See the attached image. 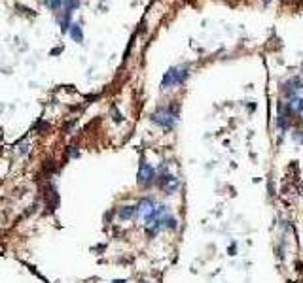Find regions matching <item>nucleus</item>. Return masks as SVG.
I'll return each instance as SVG.
<instances>
[{
    "instance_id": "f257e3e1",
    "label": "nucleus",
    "mask_w": 303,
    "mask_h": 283,
    "mask_svg": "<svg viewBox=\"0 0 303 283\" xmlns=\"http://www.w3.org/2000/svg\"><path fill=\"white\" fill-rule=\"evenodd\" d=\"M188 78V70L184 68H171L165 76H163V81H161V87L163 89H169V87H176V85H182Z\"/></svg>"
},
{
    "instance_id": "f03ea898",
    "label": "nucleus",
    "mask_w": 303,
    "mask_h": 283,
    "mask_svg": "<svg viewBox=\"0 0 303 283\" xmlns=\"http://www.w3.org/2000/svg\"><path fill=\"white\" fill-rule=\"evenodd\" d=\"M152 121L163 128H173L176 121V111L173 108H161L156 113H152Z\"/></svg>"
},
{
    "instance_id": "7ed1b4c3",
    "label": "nucleus",
    "mask_w": 303,
    "mask_h": 283,
    "mask_svg": "<svg viewBox=\"0 0 303 283\" xmlns=\"http://www.w3.org/2000/svg\"><path fill=\"white\" fill-rule=\"evenodd\" d=\"M156 179H158V174H156V170L152 168V164H148V162H141V166H139V176H137L139 185L148 187V185H152Z\"/></svg>"
},
{
    "instance_id": "20e7f679",
    "label": "nucleus",
    "mask_w": 303,
    "mask_h": 283,
    "mask_svg": "<svg viewBox=\"0 0 303 283\" xmlns=\"http://www.w3.org/2000/svg\"><path fill=\"white\" fill-rule=\"evenodd\" d=\"M158 183H160V187L163 189L167 195H173L176 189H178V177H175L173 174L165 172L158 177Z\"/></svg>"
},
{
    "instance_id": "39448f33",
    "label": "nucleus",
    "mask_w": 303,
    "mask_h": 283,
    "mask_svg": "<svg viewBox=\"0 0 303 283\" xmlns=\"http://www.w3.org/2000/svg\"><path fill=\"white\" fill-rule=\"evenodd\" d=\"M156 212V202L152 198H142L139 204H137V215L144 217V221H148Z\"/></svg>"
},
{
    "instance_id": "423d86ee",
    "label": "nucleus",
    "mask_w": 303,
    "mask_h": 283,
    "mask_svg": "<svg viewBox=\"0 0 303 283\" xmlns=\"http://www.w3.org/2000/svg\"><path fill=\"white\" fill-rule=\"evenodd\" d=\"M137 217V206H121L120 208V219L121 221H129Z\"/></svg>"
},
{
    "instance_id": "0eeeda50",
    "label": "nucleus",
    "mask_w": 303,
    "mask_h": 283,
    "mask_svg": "<svg viewBox=\"0 0 303 283\" xmlns=\"http://www.w3.org/2000/svg\"><path fill=\"white\" fill-rule=\"evenodd\" d=\"M80 0H63V8L66 14H72L74 10H78L80 8Z\"/></svg>"
},
{
    "instance_id": "6e6552de",
    "label": "nucleus",
    "mask_w": 303,
    "mask_h": 283,
    "mask_svg": "<svg viewBox=\"0 0 303 283\" xmlns=\"http://www.w3.org/2000/svg\"><path fill=\"white\" fill-rule=\"evenodd\" d=\"M70 34H72V38H74V42H81L83 40V32L78 25H70Z\"/></svg>"
},
{
    "instance_id": "1a4fd4ad",
    "label": "nucleus",
    "mask_w": 303,
    "mask_h": 283,
    "mask_svg": "<svg viewBox=\"0 0 303 283\" xmlns=\"http://www.w3.org/2000/svg\"><path fill=\"white\" fill-rule=\"evenodd\" d=\"M46 6L49 10H59L63 6V0H46Z\"/></svg>"
},
{
    "instance_id": "9d476101",
    "label": "nucleus",
    "mask_w": 303,
    "mask_h": 283,
    "mask_svg": "<svg viewBox=\"0 0 303 283\" xmlns=\"http://www.w3.org/2000/svg\"><path fill=\"white\" fill-rule=\"evenodd\" d=\"M112 283H127V282H123V280H118V282H112Z\"/></svg>"
}]
</instances>
